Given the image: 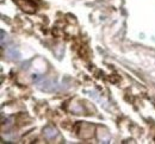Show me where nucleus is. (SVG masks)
Listing matches in <instances>:
<instances>
[{
  "mask_svg": "<svg viewBox=\"0 0 155 144\" xmlns=\"http://www.w3.org/2000/svg\"><path fill=\"white\" fill-rule=\"evenodd\" d=\"M43 133H44V137H45L47 139H53V138L57 135V131H56V129L53 128V126H47V128L44 129Z\"/></svg>",
  "mask_w": 155,
  "mask_h": 144,
  "instance_id": "obj_1",
  "label": "nucleus"
}]
</instances>
